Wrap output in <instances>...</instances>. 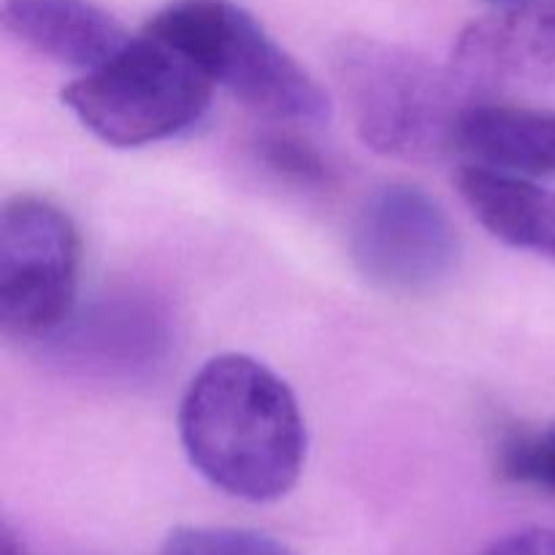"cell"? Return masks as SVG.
<instances>
[{
    "instance_id": "6da1fadb",
    "label": "cell",
    "mask_w": 555,
    "mask_h": 555,
    "mask_svg": "<svg viewBox=\"0 0 555 555\" xmlns=\"http://www.w3.org/2000/svg\"><path fill=\"white\" fill-rule=\"evenodd\" d=\"M179 439L209 486L253 504L287 496L307 461V423L291 385L244 352L209 358L193 374Z\"/></svg>"
},
{
    "instance_id": "7a4b0ae2",
    "label": "cell",
    "mask_w": 555,
    "mask_h": 555,
    "mask_svg": "<svg viewBox=\"0 0 555 555\" xmlns=\"http://www.w3.org/2000/svg\"><path fill=\"white\" fill-rule=\"evenodd\" d=\"M331 65L358 139L372 152L421 163L455 146L466 90L453 70L377 38H345Z\"/></svg>"
},
{
    "instance_id": "3957f363",
    "label": "cell",
    "mask_w": 555,
    "mask_h": 555,
    "mask_svg": "<svg viewBox=\"0 0 555 555\" xmlns=\"http://www.w3.org/2000/svg\"><path fill=\"white\" fill-rule=\"evenodd\" d=\"M144 30L188 54L215 85L266 117L298 125L328 119L323 87L233 0H171Z\"/></svg>"
},
{
    "instance_id": "277c9868",
    "label": "cell",
    "mask_w": 555,
    "mask_h": 555,
    "mask_svg": "<svg viewBox=\"0 0 555 555\" xmlns=\"http://www.w3.org/2000/svg\"><path fill=\"white\" fill-rule=\"evenodd\" d=\"M215 81L179 49L141 30L117 54L63 90V103L103 144L130 146L173 139L201 122Z\"/></svg>"
},
{
    "instance_id": "5b68a950",
    "label": "cell",
    "mask_w": 555,
    "mask_h": 555,
    "mask_svg": "<svg viewBox=\"0 0 555 555\" xmlns=\"http://www.w3.org/2000/svg\"><path fill=\"white\" fill-rule=\"evenodd\" d=\"M79 233L57 204L14 195L0 209V325L11 339L43 341L76 312Z\"/></svg>"
},
{
    "instance_id": "8992f818",
    "label": "cell",
    "mask_w": 555,
    "mask_h": 555,
    "mask_svg": "<svg viewBox=\"0 0 555 555\" xmlns=\"http://www.w3.org/2000/svg\"><path fill=\"white\" fill-rule=\"evenodd\" d=\"M358 274L390 296H428L453 280L461 238L434 195L417 184H383L358 206L350 225Z\"/></svg>"
},
{
    "instance_id": "52a82bcc",
    "label": "cell",
    "mask_w": 555,
    "mask_h": 555,
    "mask_svg": "<svg viewBox=\"0 0 555 555\" xmlns=\"http://www.w3.org/2000/svg\"><path fill=\"white\" fill-rule=\"evenodd\" d=\"M450 70L466 92L555 81V0H529L472 22L455 41Z\"/></svg>"
},
{
    "instance_id": "ba28073f",
    "label": "cell",
    "mask_w": 555,
    "mask_h": 555,
    "mask_svg": "<svg viewBox=\"0 0 555 555\" xmlns=\"http://www.w3.org/2000/svg\"><path fill=\"white\" fill-rule=\"evenodd\" d=\"M60 361L90 372H135L155 366L168 347V323L155 301L135 293L103 296L85 314L49 336Z\"/></svg>"
},
{
    "instance_id": "9c48e42d",
    "label": "cell",
    "mask_w": 555,
    "mask_h": 555,
    "mask_svg": "<svg viewBox=\"0 0 555 555\" xmlns=\"http://www.w3.org/2000/svg\"><path fill=\"white\" fill-rule=\"evenodd\" d=\"M3 30L33 52L92 70L130 41L128 30L92 0H3Z\"/></svg>"
},
{
    "instance_id": "30bf717a",
    "label": "cell",
    "mask_w": 555,
    "mask_h": 555,
    "mask_svg": "<svg viewBox=\"0 0 555 555\" xmlns=\"http://www.w3.org/2000/svg\"><path fill=\"white\" fill-rule=\"evenodd\" d=\"M455 146L475 166L526 179H555V112L515 103H469Z\"/></svg>"
},
{
    "instance_id": "8fae6325",
    "label": "cell",
    "mask_w": 555,
    "mask_h": 555,
    "mask_svg": "<svg viewBox=\"0 0 555 555\" xmlns=\"http://www.w3.org/2000/svg\"><path fill=\"white\" fill-rule=\"evenodd\" d=\"M459 190L491 236L555 263V190L475 163L459 173Z\"/></svg>"
},
{
    "instance_id": "7c38bea8",
    "label": "cell",
    "mask_w": 555,
    "mask_h": 555,
    "mask_svg": "<svg viewBox=\"0 0 555 555\" xmlns=\"http://www.w3.org/2000/svg\"><path fill=\"white\" fill-rule=\"evenodd\" d=\"M160 555H298L285 542L253 529L182 526L163 540Z\"/></svg>"
},
{
    "instance_id": "4fadbf2b",
    "label": "cell",
    "mask_w": 555,
    "mask_h": 555,
    "mask_svg": "<svg viewBox=\"0 0 555 555\" xmlns=\"http://www.w3.org/2000/svg\"><path fill=\"white\" fill-rule=\"evenodd\" d=\"M499 464L509 482L555 493V426L504 442Z\"/></svg>"
},
{
    "instance_id": "5bb4252c",
    "label": "cell",
    "mask_w": 555,
    "mask_h": 555,
    "mask_svg": "<svg viewBox=\"0 0 555 555\" xmlns=\"http://www.w3.org/2000/svg\"><path fill=\"white\" fill-rule=\"evenodd\" d=\"M260 155L269 163L271 171L280 177L293 179L298 184H320L328 179V166L323 157L312 150L309 144H301L291 135H271L260 144Z\"/></svg>"
},
{
    "instance_id": "9a60e30c",
    "label": "cell",
    "mask_w": 555,
    "mask_h": 555,
    "mask_svg": "<svg viewBox=\"0 0 555 555\" xmlns=\"http://www.w3.org/2000/svg\"><path fill=\"white\" fill-rule=\"evenodd\" d=\"M482 555H555V531L529 526L513 534H504Z\"/></svg>"
},
{
    "instance_id": "2e32d148",
    "label": "cell",
    "mask_w": 555,
    "mask_h": 555,
    "mask_svg": "<svg viewBox=\"0 0 555 555\" xmlns=\"http://www.w3.org/2000/svg\"><path fill=\"white\" fill-rule=\"evenodd\" d=\"M0 555H25L20 551V545L14 542V537L9 531H3V542H0Z\"/></svg>"
},
{
    "instance_id": "e0dca14e",
    "label": "cell",
    "mask_w": 555,
    "mask_h": 555,
    "mask_svg": "<svg viewBox=\"0 0 555 555\" xmlns=\"http://www.w3.org/2000/svg\"><path fill=\"white\" fill-rule=\"evenodd\" d=\"M486 3H491L493 9H513V5H524L529 0H486Z\"/></svg>"
}]
</instances>
